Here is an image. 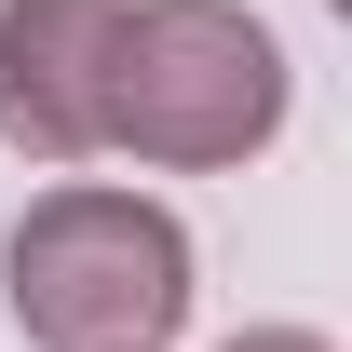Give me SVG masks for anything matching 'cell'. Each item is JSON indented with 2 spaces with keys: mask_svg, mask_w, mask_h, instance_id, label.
<instances>
[{
  "mask_svg": "<svg viewBox=\"0 0 352 352\" xmlns=\"http://www.w3.org/2000/svg\"><path fill=\"white\" fill-rule=\"evenodd\" d=\"M0 285L41 352H163L190 311V230L135 190H41L0 244Z\"/></svg>",
  "mask_w": 352,
  "mask_h": 352,
  "instance_id": "obj_1",
  "label": "cell"
},
{
  "mask_svg": "<svg viewBox=\"0 0 352 352\" xmlns=\"http://www.w3.org/2000/svg\"><path fill=\"white\" fill-rule=\"evenodd\" d=\"M285 122V41L244 0H135L122 54H109V149L135 163H244Z\"/></svg>",
  "mask_w": 352,
  "mask_h": 352,
  "instance_id": "obj_2",
  "label": "cell"
},
{
  "mask_svg": "<svg viewBox=\"0 0 352 352\" xmlns=\"http://www.w3.org/2000/svg\"><path fill=\"white\" fill-rule=\"evenodd\" d=\"M109 54L122 0H0V135L28 163L109 149Z\"/></svg>",
  "mask_w": 352,
  "mask_h": 352,
  "instance_id": "obj_3",
  "label": "cell"
}]
</instances>
